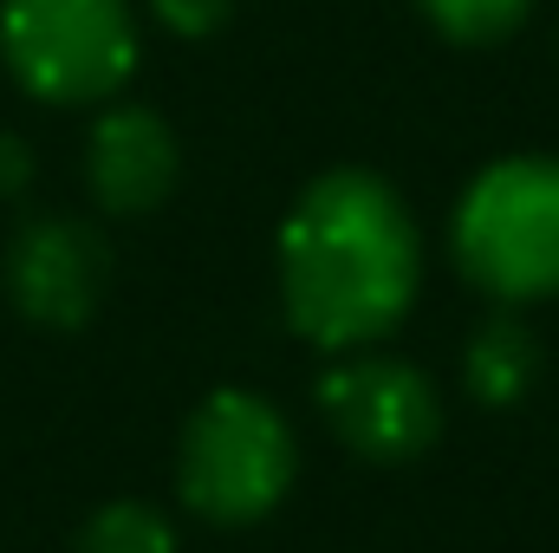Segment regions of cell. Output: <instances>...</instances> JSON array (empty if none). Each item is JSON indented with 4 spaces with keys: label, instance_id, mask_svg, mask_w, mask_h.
Here are the masks:
<instances>
[{
    "label": "cell",
    "instance_id": "cell-5",
    "mask_svg": "<svg viewBox=\"0 0 559 553\" xmlns=\"http://www.w3.org/2000/svg\"><path fill=\"white\" fill-rule=\"evenodd\" d=\"M319 416L358 462L397 469V462H417L442 436V391L411 358L365 345V352H338L319 372Z\"/></svg>",
    "mask_w": 559,
    "mask_h": 553
},
{
    "label": "cell",
    "instance_id": "cell-6",
    "mask_svg": "<svg viewBox=\"0 0 559 553\" xmlns=\"http://www.w3.org/2000/svg\"><path fill=\"white\" fill-rule=\"evenodd\" d=\"M111 255L98 242V228L72 222V215H39L13 235L7 248V293L33 326H85L105 299Z\"/></svg>",
    "mask_w": 559,
    "mask_h": 553
},
{
    "label": "cell",
    "instance_id": "cell-4",
    "mask_svg": "<svg viewBox=\"0 0 559 553\" xmlns=\"http://www.w3.org/2000/svg\"><path fill=\"white\" fill-rule=\"evenodd\" d=\"M0 59L39 105H105L138 72L131 0H0Z\"/></svg>",
    "mask_w": 559,
    "mask_h": 553
},
{
    "label": "cell",
    "instance_id": "cell-12",
    "mask_svg": "<svg viewBox=\"0 0 559 553\" xmlns=\"http://www.w3.org/2000/svg\"><path fill=\"white\" fill-rule=\"evenodd\" d=\"M26 183H33V156H26V143L0 138V189L13 196V189H26Z\"/></svg>",
    "mask_w": 559,
    "mask_h": 553
},
{
    "label": "cell",
    "instance_id": "cell-7",
    "mask_svg": "<svg viewBox=\"0 0 559 553\" xmlns=\"http://www.w3.org/2000/svg\"><path fill=\"white\" fill-rule=\"evenodd\" d=\"M182 176L176 131L150 105H111L85 138V183L105 215H150Z\"/></svg>",
    "mask_w": 559,
    "mask_h": 553
},
{
    "label": "cell",
    "instance_id": "cell-2",
    "mask_svg": "<svg viewBox=\"0 0 559 553\" xmlns=\"http://www.w3.org/2000/svg\"><path fill=\"white\" fill-rule=\"evenodd\" d=\"M449 255L495 306H534L559 293V156L521 150L475 169L449 215Z\"/></svg>",
    "mask_w": 559,
    "mask_h": 553
},
{
    "label": "cell",
    "instance_id": "cell-9",
    "mask_svg": "<svg viewBox=\"0 0 559 553\" xmlns=\"http://www.w3.org/2000/svg\"><path fill=\"white\" fill-rule=\"evenodd\" d=\"M79 553H176V528L150 502H105L79 528Z\"/></svg>",
    "mask_w": 559,
    "mask_h": 553
},
{
    "label": "cell",
    "instance_id": "cell-8",
    "mask_svg": "<svg viewBox=\"0 0 559 553\" xmlns=\"http://www.w3.org/2000/svg\"><path fill=\"white\" fill-rule=\"evenodd\" d=\"M540 339H534V326L514 313V306H501L495 319H481L475 332H468V345H462V385H468V398L475 404H488V411H508V404H521L534 385H540Z\"/></svg>",
    "mask_w": 559,
    "mask_h": 553
},
{
    "label": "cell",
    "instance_id": "cell-3",
    "mask_svg": "<svg viewBox=\"0 0 559 553\" xmlns=\"http://www.w3.org/2000/svg\"><path fill=\"white\" fill-rule=\"evenodd\" d=\"M299 436L274 398L261 391H215L182 423L176 489L182 508L215 528H254L293 495Z\"/></svg>",
    "mask_w": 559,
    "mask_h": 553
},
{
    "label": "cell",
    "instance_id": "cell-1",
    "mask_svg": "<svg viewBox=\"0 0 559 553\" xmlns=\"http://www.w3.org/2000/svg\"><path fill=\"white\" fill-rule=\"evenodd\" d=\"M423 286V235L404 196L371 169L312 176L280 222V306L319 352L391 339Z\"/></svg>",
    "mask_w": 559,
    "mask_h": 553
},
{
    "label": "cell",
    "instance_id": "cell-10",
    "mask_svg": "<svg viewBox=\"0 0 559 553\" xmlns=\"http://www.w3.org/2000/svg\"><path fill=\"white\" fill-rule=\"evenodd\" d=\"M417 7L423 20L455 46H495L534 13V0H417Z\"/></svg>",
    "mask_w": 559,
    "mask_h": 553
},
{
    "label": "cell",
    "instance_id": "cell-11",
    "mask_svg": "<svg viewBox=\"0 0 559 553\" xmlns=\"http://www.w3.org/2000/svg\"><path fill=\"white\" fill-rule=\"evenodd\" d=\"M150 13H156L176 39H209V33L235 13V0H150Z\"/></svg>",
    "mask_w": 559,
    "mask_h": 553
}]
</instances>
